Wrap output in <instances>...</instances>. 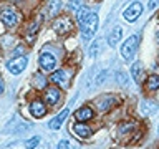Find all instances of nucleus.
I'll return each instance as SVG.
<instances>
[{
  "label": "nucleus",
  "mask_w": 159,
  "mask_h": 149,
  "mask_svg": "<svg viewBox=\"0 0 159 149\" xmlns=\"http://www.w3.org/2000/svg\"><path fill=\"white\" fill-rule=\"evenodd\" d=\"M60 10V0H52L48 5V13L50 15H57Z\"/></svg>",
  "instance_id": "412c9836"
},
{
  "label": "nucleus",
  "mask_w": 159,
  "mask_h": 149,
  "mask_svg": "<svg viewBox=\"0 0 159 149\" xmlns=\"http://www.w3.org/2000/svg\"><path fill=\"white\" fill-rule=\"evenodd\" d=\"M118 103V99L116 98H113V96H108L106 99H103V101H99L98 104V108L101 109V111H106V109L111 108V104H116Z\"/></svg>",
  "instance_id": "a211bd4d"
},
{
  "label": "nucleus",
  "mask_w": 159,
  "mask_h": 149,
  "mask_svg": "<svg viewBox=\"0 0 159 149\" xmlns=\"http://www.w3.org/2000/svg\"><path fill=\"white\" fill-rule=\"evenodd\" d=\"M38 144H40V138L35 136V138H32V139H28V141H27V146H25V147H27V149H35Z\"/></svg>",
  "instance_id": "4be33fe9"
},
{
  "label": "nucleus",
  "mask_w": 159,
  "mask_h": 149,
  "mask_svg": "<svg viewBox=\"0 0 159 149\" xmlns=\"http://www.w3.org/2000/svg\"><path fill=\"white\" fill-rule=\"evenodd\" d=\"M148 89L149 91H156V89H159V76L157 74H151L148 79Z\"/></svg>",
  "instance_id": "aec40b11"
},
{
  "label": "nucleus",
  "mask_w": 159,
  "mask_h": 149,
  "mask_svg": "<svg viewBox=\"0 0 159 149\" xmlns=\"http://www.w3.org/2000/svg\"><path fill=\"white\" fill-rule=\"evenodd\" d=\"M68 114H70V109H68V108L63 109V111L60 113L58 116H55L52 121H50V128L55 129V131H57V129H60V128H61V124L65 123V119L68 118Z\"/></svg>",
  "instance_id": "9d476101"
},
{
  "label": "nucleus",
  "mask_w": 159,
  "mask_h": 149,
  "mask_svg": "<svg viewBox=\"0 0 159 149\" xmlns=\"http://www.w3.org/2000/svg\"><path fill=\"white\" fill-rule=\"evenodd\" d=\"M138 45H139V35H131L126 42L123 43L121 47V56L126 60V61H131L133 55L136 53L138 50Z\"/></svg>",
  "instance_id": "f03ea898"
},
{
  "label": "nucleus",
  "mask_w": 159,
  "mask_h": 149,
  "mask_svg": "<svg viewBox=\"0 0 159 149\" xmlns=\"http://www.w3.org/2000/svg\"><path fill=\"white\" fill-rule=\"evenodd\" d=\"M73 131H75V134L76 136H80V138H88L89 134H91V129H89L88 126H84L83 123H76L73 126Z\"/></svg>",
  "instance_id": "2eb2a0df"
},
{
  "label": "nucleus",
  "mask_w": 159,
  "mask_h": 149,
  "mask_svg": "<svg viewBox=\"0 0 159 149\" xmlns=\"http://www.w3.org/2000/svg\"><path fill=\"white\" fill-rule=\"evenodd\" d=\"M30 113H32L33 118H42L47 114V106H45L43 101H33L32 104H30Z\"/></svg>",
  "instance_id": "6e6552de"
},
{
  "label": "nucleus",
  "mask_w": 159,
  "mask_h": 149,
  "mask_svg": "<svg viewBox=\"0 0 159 149\" xmlns=\"http://www.w3.org/2000/svg\"><path fill=\"white\" fill-rule=\"evenodd\" d=\"M52 81L55 84H58V86H61V88H66V84H68V74L63 71V70H58V71H55L52 74Z\"/></svg>",
  "instance_id": "1a4fd4ad"
},
{
  "label": "nucleus",
  "mask_w": 159,
  "mask_h": 149,
  "mask_svg": "<svg viewBox=\"0 0 159 149\" xmlns=\"http://www.w3.org/2000/svg\"><path fill=\"white\" fill-rule=\"evenodd\" d=\"M89 8L88 7H81V8H78L76 10V20H78V23H80V27H81V25L86 22V18L89 17Z\"/></svg>",
  "instance_id": "f3484780"
},
{
  "label": "nucleus",
  "mask_w": 159,
  "mask_h": 149,
  "mask_svg": "<svg viewBox=\"0 0 159 149\" xmlns=\"http://www.w3.org/2000/svg\"><path fill=\"white\" fill-rule=\"evenodd\" d=\"M157 111V104L154 101H143L141 103V114L143 116H151Z\"/></svg>",
  "instance_id": "f8f14e48"
},
{
  "label": "nucleus",
  "mask_w": 159,
  "mask_h": 149,
  "mask_svg": "<svg viewBox=\"0 0 159 149\" xmlns=\"http://www.w3.org/2000/svg\"><path fill=\"white\" fill-rule=\"evenodd\" d=\"M37 79H38V81H37V86H38V88H43V86H45V79H43L42 76H40V78L37 76Z\"/></svg>",
  "instance_id": "cd10ccee"
},
{
  "label": "nucleus",
  "mask_w": 159,
  "mask_h": 149,
  "mask_svg": "<svg viewBox=\"0 0 159 149\" xmlns=\"http://www.w3.org/2000/svg\"><path fill=\"white\" fill-rule=\"evenodd\" d=\"M0 18H2V23H3L7 28L15 27V25H17V20H18V18H17V12H15V10H12V8L3 10L2 15H0Z\"/></svg>",
  "instance_id": "423d86ee"
},
{
  "label": "nucleus",
  "mask_w": 159,
  "mask_h": 149,
  "mask_svg": "<svg viewBox=\"0 0 159 149\" xmlns=\"http://www.w3.org/2000/svg\"><path fill=\"white\" fill-rule=\"evenodd\" d=\"M98 30V15L96 13H89V17L86 18V22L81 25V38L83 42H89L93 38V35Z\"/></svg>",
  "instance_id": "f257e3e1"
},
{
  "label": "nucleus",
  "mask_w": 159,
  "mask_h": 149,
  "mask_svg": "<svg viewBox=\"0 0 159 149\" xmlns=\"http://www.w3.org/2000/svg\"><path fill=\"white\" fill-rule=\"evenodd\" d=\"M141 13H143V5L139 2H134L124 10V18H126L128 22H136Z\"/></svg>",
  "instance_id": "20e7f679"
},
{
  "label": "nucleus",
  "mask_w": 159,
  "mask_h": 149,
  "mask_svg": "<svg viewBox=\"0 0 159 149\" xmlns=\"http://www.w3.org/2000/svg\"><path fill=\"white\" fill-rule=\"evenodd\" d=\"M40 66H42L45 71H53L55 66H57V58H55L52 53L43 52L40 55Z\"/></svg>",
  "instance_id": "39448f33"
},
{
  "label": "nucleus",
  "mask_w": 159,
  "mask_h": 149,
  "mask_svg": "<svg viewBox=\"0 0 159 149\" xmlns=\"http://www.w3.org/2000/svg\"><path fill=\"white\" fill-rule=\"evenodd\" d=\"M131 74H133V79L136 83L141 81V74H143V65L136 61V63H133V66H131Z\"/></svg>",
  "instance_id": "dca6fc26"
},
{
  "label": "nucleus",
  "mask_w": 159,
  "mask_h": 149,
  "mask_svg": "<svg viewBox=\"0 0 159 149\" xmlns=\"http://www.w3.org/2000/svg\"><path fill=\"white\" fill-rule=\"evenodd\" d=\"M45 101H47L50 106H55L60 101V89L57 88H48L47 93H45Z\"/></svg>",
  "instance_id": "9b49d317"
},
{
  "label": "nucleus",
  "mask_w": 159,
  "mask_h": 149,
  "mask_svg": "<svg viewBox=\"0 0 159 149\" xmlns=\"http://www.w3.org/2000/svg\"><path fill=\"white\" fill-rule=\"evenodd\" d=\"M2 93H3V81L0 79V94H2Z\"/></svg>",
  "instance_id": "c85d7f7f"
},
{
  "label": "nucleus",
  "mask_w": 159,
  "mask_h": 149,
  "mask_svg": "<svg viewBox=\"0 0 159 149\" xmlns=\"http://www.w3.org/2000/svg\"><path fill=\"white\" fill-rule=\"evenodd\" d=\"M37 28H38V22H35V23L32 25V27H30V30H28V32H30V35H33L35 32H37Z\"/></svg>",
  "instance_id": "a878e982"
},
{
  "label": "nucleus",
  "mask_w": 159,
  "mask_h": 149,
  "mask_svg": "<svg viewBox=\"0 0 159 149\" xmlns=\"http://www.w3.org/2000/svg\"><path fill=\"white\" fill-rule=\"evenodd\" d=\"M27 65H28V58L27 56H17V58L10 60V61L7 63V70L12 74H18V73H22L23 70L27 68Z\"/></svg>",
  "instance_id": "7ed1b4c3"
},
{
  "label": "nucleus",
  "mask_w": 159,
  "mask_h": 149,
  "mask_svg": "<svg viewBox=\"0 0 159 149\" xmlns=\"http://www.w3.org/2000/svg\"><path fill=\"white\" fill-rule=\"evenodd\" d=\"M101 40L103 38H96V40H93V45H91V47H89V56H91V58H94V56H96V55L99 53V48H101Z\"/></svg>",
  "instance_id": "6ab92c4d"
},
{
  "label": "nucleus",
  "mask_w": 159,
  "mask_h": 149,
  "mask_svg": "<svg viewBox=\"0 0 159 149\" xmlns=\"http://www.w3.org/2000/svg\"><path fill=\"white\" fill-rule=\"evenodd\" d=\"M159 5V0H149V3H148V10L149 12H152L154 8H156Z\"/></svg>",
  "instance_id": "5701e85b"
},
{
  "label": "nucleus",
  "mask_w": 159,
  "mask_h": 149,
  "mask_svg": "<svg viewBox=\"0 0 159 149\" xmlns=\"http://www.w3.org/2000/svg\"><path fill=\"white\" fill-rule=\"evenodd\" d=\"M53 30L60 35H65L66 32H70V30H71V22H70V18L61 17V18L55 20L53 22Z\"/></svg>",
  "instance_id": "0eeeda50"
},
{
  "label": "nucleus",
  "mask_w": 159,
  "mask_h": 149,
  "mask_svg": "<svg viewBox=\"0 0 159 149\" xmlns=\"http://www.w3.org/2000/svg\"><path fill=\"white\" fill-rule=\"evenodd\" d=\"M119 78H121V84H126L128 81H126V74H124V73H118V79Z\"/></svg>",
  "instance_id": "bb28decb"
},
{
  "label": "nucleus",
  "mask_w": 159,
  "mask_h": 149,
  "mask_svg": "<svg viewBox=\"0 0 159 149\" xmlns=\"http://www.w3.org/2000/svg\"><path fill=\"white\" fill-rule=\"evenodd\" d=\"M121 37H123V28H121V27H114V30L109 33V37H108L109 47H116L118 42L121 40Z\"/></svg>",
  "instance_id": "4468645a"
},
{
  "label": "nucleus",
  "mask_w": 159,
  "mask_h": 149,
  "mask_svg": "<svg viewBox=\"0 0 159 149\" xmlns=\"http://www.w3.org/2000/svg\"><path fill=\"white\" fill-rule=\"evenodd\" d=\"M57 149H70V142H68V141H65V139H63V141H60V142H58Z\"/></svg>",
  "instance_id": "393cba45"
},
{
  "label": "nucleus",
  "mask_w": 159,
  "mask_h": 149,
  "mask_svg": "<svg viewBox=\"0 0 159 149\" xmlns=\"http://www.w3.org/2000/svg\"><path fill=\"white\" fill-rule=\"evenodd\" d=\"M80 3H81V0H70V8H71V10H78Z\"/></svg>",
  "instance_id": "b1692460"
},
{
  "label": "nucleus",
  "mask_w": 159,
  "mask_h": 149,
  "mask_svg": "<svg viewBox=\"0 0 159 149\" xmlns=\"http://www.w3.org/2000/svg\"><path fill=\"white\" fill-rule=\"evenodd\" d=\"M75 118H76L78 123H83V121H88V119L93 118V109L91 108H81L75 113Z\"/></svg>",
  "instance_id": "ddd939ff"
}]
</instances>
